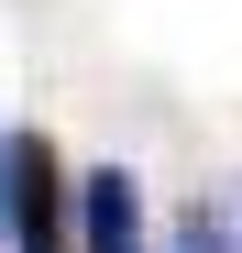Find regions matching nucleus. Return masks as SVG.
<instances>
[{
	"mask_svg": "<svg viewBox=\"0 0 242 253\" xmlns=\"http://www.w3.org/2000/svg\"><path fill=\"white\" fill-rule=\"evenodd\" d=\"M77 253H143V187L121 165H99L77 187Z\"/></svg>",
	"mask_w": 242,
	"mask_h": 253,
	"instance_id": "nucleus-2",
	"label": "nucleus"
},
{
	"mask_svg": "<svg viewBox=\"0 0 242 253\" xmlns=\"http://www.w3.org/2000/svg\"><path fill=\"white\" fill-rule=\"evenodd\" d=\"M176 253H231V231H220V220H209V209H198V220H187V231H176Z\"/></svg>",
	"mask_w": 242,
	"mask_h": 253,
	"instance_id": "nucleus-3",
	"label": "nucleus"
},
{
	"mask_svg": "<svg viewBox=\"0 0 242 253\" xmlns=\"http://www.w3.org/2000/svg\"><path fill=\"white\" fill-rule=\"evenodd\" d=\"M0 242L11 253H77V198L44 132H0Z\"/></svg>",
	"mask_w": 242,
	"mask_h": 253,
	"instance_id": "nucleus-1",
	"label": "nucleus"
}]
</instances>
